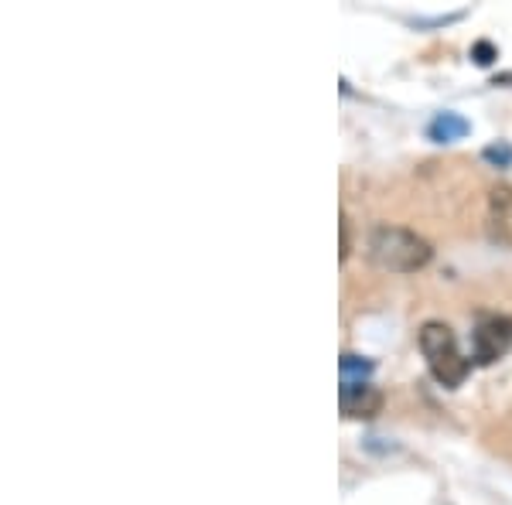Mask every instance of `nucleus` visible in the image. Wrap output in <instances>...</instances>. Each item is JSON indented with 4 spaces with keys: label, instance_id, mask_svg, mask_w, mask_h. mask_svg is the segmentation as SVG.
Instances as JSON below:
<instances>
[{
    "label": "nucleus",
    "instance_id": "obj_10",
    "mask_svg": "<svg viewBox=\"0 0 512 505\" xmlns=\"http://www.w3.org/2000/svg\"><path fill=\"white\" fill-rule=\"evenodd\" d=\"M338 233H342V246H338V260H349V253H352V239H349V215H342L338 219Z\"/></svg>",
    "mask_w": 512,
    "mask_h": 505
},
{
    "label": "nucleus",
    "instance_id": "obj_2",
    "mask_svg": "<svg viewBox=\"0 0 512 505\" xmlns=\"http://www.w3.org/2000/svg\"><path fill=\"white\" fill-rule=\"evenodd\" d=\"M420 352H424L431 376L448 389L461 386L468 379V372H472V359H465L458 338L444 321H427L420 328Z\"/></svg>",
    "mask_w": 512,
    "mask_h": 505
},
{
    "label": "nucleus",
    "instance_id": "obj_1",
    "mask_svg": "<svg viewBox=\"0 0 512 505\" xmlns=\"http://www.w3.org/2000/svg\"><path fill=\"white\" fill-rule=\"evenodd\" d=\"M366 253L379 270L390 273H414L431 263V243L403 226H376L366 239Z\"/></svg>",
    "mask_w": 512,
    "mask_h": 505
},
{
    "label": "nucleus",
    "instance_id": "obj_7",
    "mask_svg": "<svg viewBox=\"0 0 512 505\" xmlns=\"http://www.w3.org/2000/svg\"><path fill=\"white\" fill-rule=\"evenodd\" d=\"M338 372H342V383H369V376H373V362L362 359V355L345 352L342 362H338Z\"/></svg>",
    "mask_w": 512,
    "mask_h": 505
},
{
    "label": "nucleus",
    "instance_id": "obj_9",
    "mask_svg": "<svg viewBox=\"0 0 512 505\" xmlns=\"http://www.w3.org/2000/svg\"><path fill=\"white\" fill-rule=\"evenodd\" d=\"M472 59L478 65H492L495 59H499V52H495L492 41H475V45H472Z\"/></svg>",
    "mask_w": 512,
    "mask_h": 505
},
{
    "label": "nucleus",
    "instance_id": "obj_8",
    "mask_svg": "<svg viewBox=\"0 0 512 505\" xmlns=\"http://www.w3.org/2000/svg\"><path fill=\"white\" fill-rule=\"evenodd\" d=\"M482 157L489 164H495V168H509V164H512V147L509 144H489L482 151Z\"/></svg>",
    "mask_w": 512,
    "mask_h": 505
},
{
    "label": "nucleus",
    "instance_id": "obj_3",
    "mask_svg": "<svg viewBox=\"0 0 512 505\" xmlns=\"http://www.w3.org/2000/svg\"><path fill=\"white\" fill-rule=\"evenodd\" d=\"M512 349V318L509 314H482L472 331V359L478 366H492Z\"/></svg>",
    "mask_w": 512,
    "mask_h": 505
},
{
    "label": "nucleus",
    "instance_id": "obj_4",
    "mask_svg": "<svg viewBox=\"0 0 512 505\" xmlns=\"http://www.w3.org/2000/svg\"><path fill=\"white\" fill-rule=\"evenodd\" d=\"M338 407L349 420H369L383 410V393L373 383H342L338 389Z\"/></svg>",
    "mask_w": 512,
    "mask_h": 505
},
{
    "label": "nucleus",
    "instance_id": "obj_5",
    "mask_svg": "<svg viewBox=\"0 0 512 505\" xmlns=\"http://www.w3.org/2000/svg\"><path fill=\"white\" fill-rule=\"evenodd\" d=\"M489 236L512 246V185H495L489 195Z\"/></svg>",
    "mask_w": 512,
    "mask_h": 505
},
{
    "label": "nucleus",
    "instance_id": "obj_6",
    "mask_svg": "<svg viewBox=\"0 0 512 505\" xmlns=\"http://www.w3.org/2000/svg\"><path fill=\"white\" fill-rule=\"evenodd\" d=\"M468 130H472V123L465 117H458V113H437L431 120V127H427V137L437 140V144H451V140L468 137Z\"/></svg>",
    "mask_w": 512,
    "mask_h": 505
}]
</instances>
